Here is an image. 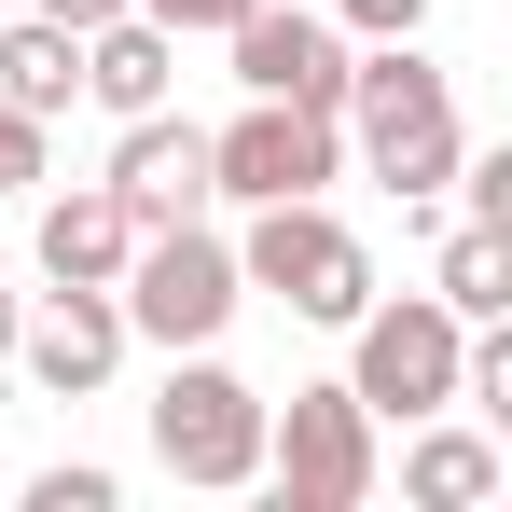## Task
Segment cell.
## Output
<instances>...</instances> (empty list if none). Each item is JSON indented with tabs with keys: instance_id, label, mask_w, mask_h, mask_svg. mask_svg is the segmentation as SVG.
Listing matches in <instances>:
<instances>
[{
	"instance_id": "6da1fadb",
	"label": "cell",
	"mask_w": 512,
	"mask_h": 512,
	"mask_svg": "<svg viewBox=\"0 0 512 512\" xmlns=\"http://www.w3.org/2000/svg\"><path fill=\"white\" fill-rule=\"evenodd\" d=\"M333 125H346V153L388 180L402 208H416V194H443V180H457V153H471L457 84L429 70L416 42H360V56H346V111H333Z\"/></svg>"
},
{
	"instance_id": "7a4b0ae2",
	"label": "cell",
	"mask_w": 512,
	"mask_h": 512,
	"mask_svg": "<svg viewBox=\"0 0 512 512\" xmlns=\"http://www.w3.org/2000/svg\"><path fill=\"white\" fill-rule=\"evenodd\" d=\"M457 360H471V319L443 305V291H374L360 319H346V388H360V416L416 429V416H457Z\"/></svg>"
},
{
	"instance_id": "3957f363",
	"label": "cell",
	"mask_w": 512,
	"mask_h": 512,
	"mask_svg": "<svg viewBox=\"0 0 512 512\" xmlns=\"http://www.w3.org/2000/svg\"><path fill=\"white\" fill-rule=\"evenodd\" d=\"M111 305H125V346H222L236 305H250L236 236H208V222H153V236L125 250V277H111Z\"/></svg>"
},
{
	"instance_id": "277c9868",
	"label": "cell",
	"mask_w": 512,
	"mask_h": 512,
	"mask_svg": "<svg viewBox=\"0 0 512 512\" xmlns=\"http://www.w3.org/2000/svg\"><path fill=\"white\" fill-rule=\"evenodd\" d=\"M236 277H250V291H277L291 319H319V333H346V319L374 305V250L333 222V194H277V208H250Z\"/></svg>"
},
{
	"instance_id": "5b68a950",
	"label": "cell",
	"mask_w": 512,
	"mask_h": 512,
	"mask_svg": "<svg viewBox=\"0 0 512 512\" xmlns=\"http://www.w3.org/2000/svg\"><path fill=\"white\" fill-rule=\"evenodd\" d=\"M153 457H167L180 485H263V388L250 374H222L208 346H167V388H153Z\"/></svg>"
},
{
	"instance_id": "8992f818",
	"label": "cell",
	"mask_w": 512,
	"mask_h": 512,
	"mask_svg": "<svg viewBox=\"0 0 512 512\" xmlns=\"http://www.w3.org/2000/svg\"><path fill=\"white\" fill-rule=\"evenodd\" d=\"M263 485H277V512H360L374 499V416H360L346 374L263 402Z\"/></svg>"
},
{
	"instance_id": "52a82bcc",
	"label": "cell",
	"mask_w": 512,
	"mask_h": 512,
	"mask_svg": "<svg viewBox=\"0 0 512 512\" xmlns=\"http://www.w3.org/2000/svg\"><path fill=\"white\" fill-rule=\"evenodd\" d=\"M333 180H346V125H333V111L250 97L236 125H208V194H236V208H277V194H333Z\"/></svg>"
},
{
	"instance_id": "ba28073f",
	"label": "cell",
	"mask_w": 512,
	"mask_h": 512,
	"mask_svg": "<svg viewBox=\"0 0 512 512\" xmlns=\"http://www.w3.org/2000/svg\"><path fill=\"white\" fill-rule=\"evenodd\" d=\"M222 42H236V84H250V97H291V111H346V56H360V42H346L333 14H305V0H250Z\"/></svg>"
},
{
	"instance_id": "9c48e42d",
	"label": "cell",
	"mask_w": 512,
	"mask_h": 512,
	"mask_svg": "<svg viewBox=\"0 0 512 512\" xmlns=\"http://www.w3.org/2000/svg\"><path fill=\"white\" fill-rule=\"evenodd\" d=\"M14 374L42 402H97L125 374V305L111 291H42V319H14Z\"/></svg>"
},
{
	"instance_id": "30bf717a",
	"label": "cell",
	"mask_w": 512,
	"mask_h": 512,
	"mask_svg": "<svg viewBox=\"0 0 512 512\" xmlns=\"http://www.w3.org/2000/svg\"><path fill=\"white\" fill-rule=\"evenodd\" d=\"M111 194H125L139 236H153V222H208V125H194V111H125Z\"/></svg>"
},
{
	"instance_id": "8fae6325",
	"label": "cell",
	"mask_w": 512,
	"mask_h": 512,
	"mask_svg": "<svg viewBox=\"0 0 512 512\" xmlns=\"http://www.w3.org/2000/svg\"><path fill=\"white\" fill-rule=\"evenodd\" d=\"M125 250H139V222H125L111 180H70V194L42 208V291H111Z\"/></svg>"
},
{
	"instance_id": "7c38bea8",
	"label": "cell",
	"mask_w": 512,
	"mask_h": 512,
	"mask_svg": "<svg viewBox=\"0 0 512 512\" xmlns=\"http://www.w3.org/2000/svg\"><path fill=\"white\" fill-rule=\"evenodd\" d=\"M167 84H180V42L139 14V0H125L111 28H84V97L111 111V125H125V111H167Z\"/></svg>"
},
{
	"instance_id": "4fadbf2b",
	"label": "cell",
	"mask_w": 512,
	"mask_h": 512,
	"mask_svg": "<svg viewBox=\"0 0 512 512\" xmlns=\"http://www.w3.org/2000/svg\"><path fill=\"white\" fill-rule=\"evenodd\" d=\"M512 485V457L485 443V429H443V416H416V443H402V499L416 512H485Z\"/></svg>"
},
{
	"instance_id": "5bb4252c",
	"label": "cell",
	"mask_w": 512,
	"mask_h": 512,
	"mask_svg": "<svg viewBox=\"0 0 512 512\" xmlns=\"http://www.w3.org/2000/svg\"><path fill=\"white\" fill-rule=\"evenodd\" d=\"M0 97H14L28 125H56V111L84 97V28H56V14H14V28H0Z\"/></svg>"
},
{
	"instance_id": "9a60e30c",
	"label": "cell",
	"mask_w": 512,
	"mask_h": 512,
	"mask_svg": "<svg viewBox=\"0 0 512 512\" xmlns=\"http://www.w3.org/2000/svg\"><path fill=\"white\" fill-rule=\"evenodd\" d=\"M429 291L485 333V319H512V222H457L443 236V263H429Z\"/></svg>"
},
{
	"instance_id": "2e32d148",
	"label": "cell",
	"mask_w": 512,
	"mask_h": 512,
	"mask_svg": "<svg viewBox=\"0 0 512 512\" xmlns=\"http://www.w3.org/2000/svg\"><path fill=\"white\" fill-rule=\"evenodd\" d=\"M111 499H125V485H111L97 457H56V471L28 485V512H111Z\"/></svg>"
},
{
	"instance_id": "e0dca14e",
	"label": "cell",
	"mask_w": 512,
	"mask_h": 512,
	"mask_svg": "<svg viewBox=\"0 0 512 512\" xmlns=\"http://www.w3.org/2000/svg\"><path fill=\"white\" fill-rule=\"evenodd\" d=\"M429 14H443V0H333V28H346V42H416Z\"/></svg>"
},
{
	"instance_id": "ac0fdd59",
	"label": "cell",
	"mask_w": 512,
	"mask_h": 512,
	"mask_svg": "<svg viewBox=\"0 0 512 512\" xmlns=\"http://www.w3.org/2000/svg\"><path fill=\"white\" fill-rule=\"evenodd\" d=\"M139 14H153V28H167V42H222V28H236V14H250V0H139Z\"/></svg>"
},
{
	"instance_id": "d6986e66",
	"label": "cell",
	"mask_w": 512,
	"mask_h": 512,
	"mask_svg": "<svg viewBox=\"0 0 512 512\" xmlns=\"http://www.w3.org/2000/svg\"><path fill=\"white\" fill-rule=\"evenodd\" d=\"M28 180H42V125L0 97V194H28Z\"/></svg>"
},
{
	"instance_id": "ffe728a7",
	"label": "cell",
	"mask_w": 512,
	"mask_h": 512,
	"mask_svg": "<svg viewBox=\"0 0 512 512\" xmlns=\"http://www.w3.org/2000/svg\"><path fill=\"white\" fill-rule=\"evenodd\" d=\"M28 14H56V28H111L125 0H28Z\"/></svg>"
},
{
	"instance_id": "44dd1931",
	"label": "cell",
	"mask_w": 512,
	"mask_h": 512,
	"mask_svg": "<svg viewBox=\"0 0 512 512\" xmlns=\"http://www.w3.org/2000/svg\"><path fill=\"white\" fill-rule=\"evenodd\" d=\"M14 319H28V305H14V291H0V360H14Z\"/></svg>"
}]
</instances>
